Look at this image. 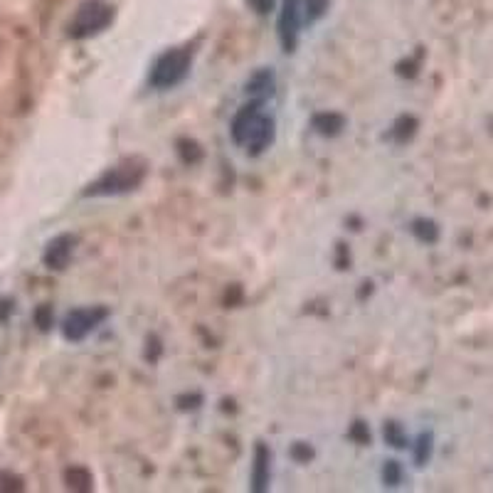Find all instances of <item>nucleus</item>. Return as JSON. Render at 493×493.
<instances>
[{"label": "nucleus", "mask_w": 493, "mask_h": 493, "mask_svg": "<svg viewBox=\"0 0 493 493\" xmlns=\"http://www.w3.org/2000/svg\"><path fill=\"white\" fill-rule=\"evenodd\" d=\"M269 464H271L269 449H266L264 444H256L254 462H251V491L254 493H261L269 489V479H271Z\"/></svg>", "instance_id": "0eeeda50"}, {"label": "nucleus", "mask_w": 493, "mask_h": 493, "mask_svg": "<svg viewBox=\"0 0 493 493\" xmlns=\"http://www.w3.org/2000/svg\"><path fill=\"white\" fill-rule=\"evenodd\" d=\"M346 126V119L336 111H323V114L313 116V128L321 133V136H338Z\"/></svg>", "instance_id": "9d476101"}, {"label": "nucleus", "mask_w": 493, "mask_h": 493, "mask_svg": "<svg viewBox=\"0 0 493 493\" xmlns=\"http://www.w3.org/2000/svg\"><path fill=\"white\" fill-rule=\"evenodd\" d=\"M249 5L256 10L259 15H266L271 8H274V0H249Z\"/></svg>", "instance_id": "412c9836"}, {"label": "nucleus", "mask_w": 493, "mask_h": 493, "mask_svg": "<svg viewBox=\"0 0 493 493\" xmlns=\"http://www.w3.org/2000/svg\"><path fill=\"white\" fill-rule=\"evenodd\" d=\"M351 439H356L358 444H368L370 442L368 425H363V422H356V425L351 427Z\"/></svg>", "instance_id": "6ab92c4d"}, {"label": "nucleus", "mask_w": 493, "mask_h": 493, "mask_svg": "<svg viewBox=\"0 0 493 493\" xmlns=\"http://www.w3.org/2000/svg\"><path fill=\"white\" fill-rule=\"evenodd\" d=\"M69 486H74V489H84V491H87L89 486H92V476H89L84 469H74V471H69Z\"/></svg>", "instance_id": "dca6fc26"}, {"label": "nucleus", "mask_w": 493, "mask_h": 493, "mask_svg": "<svg viewBox=\"0 0 493 493\" xmlns=\"http://www.w3.org/2000/svg\"><path fill=\"white\" fill-rule=\"evenodd\" d=\"M72 249H74V237L72 234H60L57 239H52L50 246L45 251V264L50 269H64L72 256Z\"/></svg>", "instance_id": "6e6552de"}, {"label": "nucleus", "mask_w": 493, "mask_h": 493, "mask_svg": "<svg viewBox=\"0 0 493 493\" xmlns=\"http://www.w3.org/2000/svg\"><path fill=\"white\" fill-rule=\"evenodd\" d=\"M306 23V15H303V0H286L284 10L279 15V40L286 52H294L299 45V32L301 25Z\"/></svg>", "instance_id": "423d86ee"}, {"label": "nucleus", "mask_w": 493, "mask_h": 493, "mask_svg": "<svg viewBox=\"0 0 493 493\" xmlns=\"http://www.w3.org/2000/svg\"><path fill=\"white\" fill-rule=\"evenodd\" d=\"M246 94L259 101L274 94V72L271 69H259L256 74H251V79L246 82Z\"/></svg>", "instance_id": "1a4fd4ad"}, {"label": "nucleus", "mask_w": 493, "mask_h": 493, "mask_svg": "<svg viewBox=\"0 0 493 493\" xmlns=\"http://www.w3.org/2000/svg\"><path fill=\"white\" fill-rule=\"evenodd\" d=\"M432 452V437L430 434H422L420 437V447H417V462H427Z\"/></svg>", "instance_id": "a211bd4d"}, {"label": "nucleus", "mask_w": 493, "mask_h": 493, "mask_svg": "<svg viewBox=\"0 0 493 493\" xmlns=\"http://www.w3.org/2000/svg\"><path fill=\"white\" fill-rule=\"evenodd\" d=\"M114 18V10L109 8L101 0H84L79 5L77 15H74V23L69 25V35L84 40V37H92L96 32H101Z\"/></svg>", "instance_id": "20e7f679"}, {"label": "nucleus", "mask_w": 493, "mask_h": 493, "mask_svg": "<svg viewBox=\"0 0 493 493\" xmlns=\"http://www.w3.org/2000/svg\"><path fill=\"white\" fill-rule=\"evenodd\" d=\"M146 180V165L141 160H123V163L101 173L92 185L84 190V197H106L131 192Z\"/></svg>", "instance_id": "f03ea898"}, {"label": "nucleus", "mask_w": 493, "mask_h": 493, "mask_svg": "<svg viewBox=\"0 0 493 493\" xmlns=\"http://www.w3.org/2000/svg\"><path fill=\"white\" fill-rule=\"evenodd\" d=\"M37 321H40V328H50V321H52L50 308H40V313H37Z\"/></svg>", "instance_id": "4be33fe9"}, {"label": "nucleus", "mask_w": 493, "mask_h": 493, "mask_svg": "<svg viewBox=\"0 0 493 493\" xmlns=\"http://www.w3.org/2000/svg\"><path fill=\"white\" fill-rule=\"evenodd\" d=\"M264 101L251 99L249 104H244L242 109L234 114L229 133H232V141L239 148H246L251 155H259L261 151L271 146L274 141V119L266 116L261 111Z\"/></svg>", "instance_id": "f257e3e1"}, {"label": "nucleus", "mask_w": 493, "mask_h": 493, "mask_svg": "<svg viewBox=\"0 0 493 493\" xmlns=\"http://www.w3.org/2000/svg\"><path fill=\"white\" fill-rule=\"evenodd\" d=\"M192 64V50L190 47H175L168 50L155 60L148 74V82L153 89H173L187 77Z\"/></svg>", "instance_id": "7ed1b4c3"}, {"label": "nucleus", "mask_w": 493, "mask_h": 493, "mask_svg": "<svg viewBox=\"0 0 493 493\" xmlns=\"http://www.w3.org/2000/svg\"><path fill=\"white\" fill-rule=\"evenodd\" d=\"M400 476H402V471H400V464L398 462H388V464H385V469H383L385 484L398 486L400 484Z\"/></svg>", "instance_id": "f3484780"}, {"label": "nucleus", "mask_w": 493, "mask_h": 493, "mask_svg": "<svg viewBox=\"0 0 493 493\" xmlns=\"http://www.w3.org/2000/svg\"><path fill=\"white\" fill-rule=\"evenodd\" d=\"M412 232H415L422 242H434V239H437V234H439L437 227H434L432 222H425V219H417L415 227H412Z\"/></svg>", "instance_id": "4468645a"}, {"label": "nucleus", "mask_w": 493, "mask_h": 493, "mask_svg": "<svg viewBox=\"0 0 493 493\" xmlns=\"http://www.w3.org/2000/svg\"><path fill=\"white\" fill-rule=\"evenodd\" d=\"M328 10V0H303V15H306V23H316L321 20Z\"/></svg>", "instance_id": "9b49d317"}, {"label": "nucleus", "mask_w": 493, "mask_h": 493, "mask_svg": "<svg viewBox=\"0 0 493 493\" xmlns=\"http://www.w3.org/2000/svg\"><path fill=\"white\" fill-rule=\"evenodd\" d=\"M385 439H388V444H393V447H398V449H402L407 444V437L398 422H388V425H385Z\"/></svg>", "instance_id": "f8f14e48"}, {"label": "nucleus", "mask_w": 493, "mask_h": 493, "mask_svg": "<svg viewBox=\"0 0 493 493\" xmlns=\"http://www.w3.org/2000/svg\"><path fill=\"white\" fill-rule=\"evenodd\" d=\"M291 457L296 459V462H308V459L313 457V452H311V449H308V444L299 442V444H294V449H291Z\"/></svg>", "instance_id": "aec40b11"}, {"label": "nucleus", "mask_w": 493, "mask_h": 493, "mask_svg": "<svg viewBox=\"0 0 493 493\" xmlns=\"http://www.w3.org/2000/svg\"><path fill=\"white\" fill-rule=\"evenodd\" d=\"M415 126H417V121L412 119V116H402V119L395 123V138H398V141H407V138L412 136V133H415Z\"/></svg>", "instance_id": "ddd939ff"}, {"label": "nucleus", "mask_w": 493, "mask_h": 493, "mask_svg": "<svg viewBox=\"0 0 493 493\" xmlns=\"http://www.w3.org/2000/svg\"><path fill=\"white\" fill-rule=\"evenodd\" d=\"M178 146H180L178 151H180V155H183L185 163H197V160L202 158V151H197V143H192V141H180Z\"/></svg>", "instance_id": "2eb2a0df"}, {"label": "nucleus", "mask_w": 493, "mask_h": 493, "mask_svg": "<svg viewBox=\"0 0 493 493\" xmlns=\"http://www.w3.org/2000/svg\"><path fill=\"white\" fill-rule=\"evenodd\" d=\"M109 318V308L92 306V308H77L64 318V338L67 341H84L89 333Z\"/></svg>", "instance_id": "39448f33"}]
</instances>
